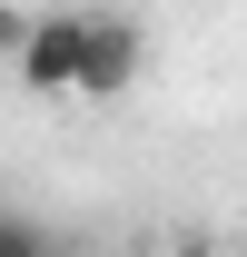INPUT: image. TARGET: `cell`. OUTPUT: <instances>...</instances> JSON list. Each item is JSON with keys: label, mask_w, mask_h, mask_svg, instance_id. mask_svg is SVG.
Segmentation results:
<instances>
[{"label": "cell", "mask_w": 247, "mask_h": 257, "mask_svg": "<svg viewBox=\"0 0 247 257\" xmlns=\"http://www.w3.org/2000/svg\"><path fill=\"white\" fill-rule=\"evenodd\" d=\"M139 60H149L139 20H119V10H89L79 20V99H119L139 79Z\"/></svg>", "instance_id": "cell-2"}, {"label": "cell", "mask_w": 247, "mask_h": 257, "mask_svg": "<svg viewBox=\"0 0 247 257\" xmlns=\"http://www.w3.org/2000/svg\"><path fill=\"white\" fill-rule=\"evenodd\" d=\"M0 257H60V237H50L30 208H0Z\"/></svg>", "instance_id": "cell-3"}, {"label": "cell", "mask_w": 247, "mask_h": 257, "mask_svg": "<svg viewBox=\"0 0 247 257\" xmlns=\"http://www.w3.org/2000/svg\"><path fill=\"white\" fill-rule=\"evenodd\" d=\"M79 20H89V10H40L30 20L20 60H10L30 99H79Z\"/></svg>", "instance_id": "cell-1"}, {"label": "cell", "mask_w": 247, "mask_h": 257, "mask_svg": "<svg viewBox=\"0 0 247 257\" xmlns=\"http://www.w3.org/2000/svg\"><path fill=\"white\" fill-rule=\"evenodd\" d=\"M188 257H237V247H188Z\"/></svg>", "instance_id": "cell-5"}, {"label": "cell", "mask_w": 247, "mask_h": 257, "mask_svg": "<svg viewBox=\"0 0 247 257\" xmlns=\"http://www.w3.org/2000/svg\"><path fill=\"white\" fill-rule=\"evenodd\" d=\"M30 20H40V10H20V0H0V69L20 60V40H30Z\"/></svg>", "instance_id": "cell-4"}]
</instances>
